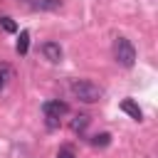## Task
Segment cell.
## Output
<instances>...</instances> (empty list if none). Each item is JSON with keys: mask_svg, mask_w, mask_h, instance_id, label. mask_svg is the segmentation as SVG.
<instances>
[{"mask_svg": "<svg viewBox=\"0 0 158 158\" xmlns=\"http://www.w3.org/2000/svg\"><path fill=\"white\" fill-rule=\"evenodd\" d=\"M15 49H17V54H27V49H30V32L27 30L20 32V40H17Z\"/></svg>", "mask_w": 158, "mask_h": 158, "instance_id": "cell-8", "label": "cell"}, {"mask_svg": "<svg viewBox=\"0 0 158 158\" xmlns=\"http://www.w3.org/2000/svg\"><path fill=\"white\" fill-rule=\"evenodd\" d=\"M109 143H111V133H96V136L91 138V146H101V148H104V146H109Z\"/></svg>", "mask_w": 158, "mask_h": 158, "instance_id": "cell-10", "label": "cell"}, {"mask_svg": "<svg viewBox=\"0 0 158 158\" xmlns=\"http://www.w3.org/2000/svg\"><path fill=\"white\" fill-rule=\"evenodd\" d=\"M40 52H42V57L47 59V62H52V64H57V62H62V57H64V52H62V44L59 42H42V47H40Z\"/></svg>", "mask_w": 158, "mask_h": 158, "instance_id": "cell-4", "label": "cell"}, {"mask_svg": "<svg viewBox=\"0 0 158 158\" xmlns=\"http://www.w3.org/2000/svg\"><path fill=\"white\" fill-rule=\"evenodd\" d=\"M15 77V72H12V67L10 64H5V62H0V91L10 84V79Z\"/></svg>", "mask_w": 158, "mask_h": 158, "instance_id": "cell-7", "label": "cell"}, {"mask_svg": "<svg viewBox=\"0 0 158 158\" xmlns=\"http://www.w3.org/2000/svg\"><path fill=\"white\" fill-rule=\"evenodd\" d=\"M114 59H116L121 67L131 69V67L136 64V47H133L126 37H116V40H114Z\"/></svg>", "mask_w": 158, "mask_h": 158, "instance_id": "cell-2", "label": "cell"}, {"mask_svg": "<svg viewBox=\"0 0 158 158\" xmlns=\"http://www.w3.org/2000/svg\"><path fill=\"white\" fill-rule=\"evenodd\" d=\"M69 89H72V94L81 101V104H96L99 99H101V86L99 84H94V81H89V79H74L72 84H69Z\"/></svg>", "mask_w": 158, "mask_h": 158, "instance_id": "cell-1", "label": "cell"}, {"mask_svg": "<svg viewBox=\"0 0 158 158\" xmlns=\"http://www.w3.org/2000/svg\"><path fill=\"white\" fill-rule=\"evenodd\" d=\"M121 111H126L131 118H136V121H141L143 118V111H141V106L133 101V99H123L121 101Z\"/></svg>", "mask_w": 158, "mask_h": 158, "instance_id": "cell-5", "label": "cell"}, {"mask_svg": "<svg viewBox=\"0 0 158 158\" xmlns=\"http://www.w3.org/2000/svg\"><path fill=\"white\" fill-rule=\"evenodd\" d=\"M35 7L37 10H59L62 7V0H37Z\"/></svg>", "mask_w": 158, "mask_h": 158, "instance_id": "cell-9", "label": "cell"}, {"mask_svg": "<svg viewBox=\"0 0 158 158\" xmlns=\"http://www.w3.org/2000/svg\"><path fill=\"white\" fill-rule=\"evenodd\" d=\"M0 25L5 32H17V25L12 22V17H0Z\"/></svg>", "mask_w": 158, "mask_h": 158, "instance_id": "cell-11", "label": "cell"}, {"mask_svg": "<svg viewBox=\"0 0 158 158\" xmlns=\"http://www.w3.org/2000/svg\"><path fill=\"white\" fill-rule=\"evenodd\" d=\"M57 158H77V153H74L69 146H62V148L57 151Z\"/></svg>", "mask_w": 158, "mask_h": 158, "instance_id": "cell-12", "label": "cell"}, {"mask_svg": "<svg viewBox=\"0 0 158 158\" xmlns=\"http://www.w3.org/2000/svg\"><path fill=\"white\" fill-rule=\"evenodd\" d=\"M42 114L47 118V126L54 128V126H59V118L69 114V106L64 101H59V99H49V101L42 104Z\"/></svg>", "mask_w": 158, "mask_h": 158, "instance_id": "cell-3", "label": "cell"}, {"mask_svg": "<svg viewBox=\"0 0 158 158\" xmlns=\"http://www.w3.org/2000/svg\"><path fill=\"white\" fill-rule=\"evenodd\" d=\"M89 121H91V118H89V114H77V116L72 118V131L81 136V133L86 131V126H89Z\"/></svg>", "mask_w": 158, "mask_h": 158, "instance_id": "cell-6", "label": "cell"}]
</instances>
